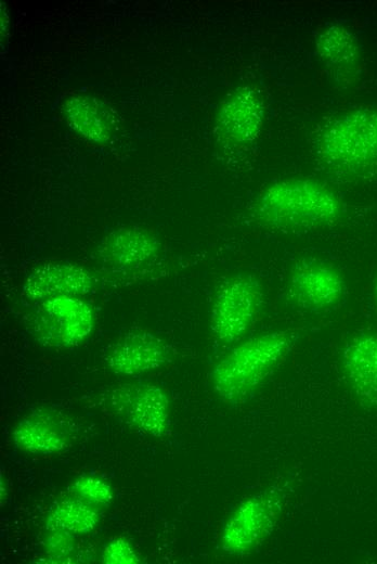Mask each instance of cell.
Wrapping results in <instances>:
<instances>
[{
    "mask_svg": "<svg viewBox=\"0 0 377 564\" xmlns=\"http://www.w3.org/2000/svg\"><path fill=\"white\" fill-rule=\"evenodd\" d=\"M342 211L337 194L307 178H288L269 184L259 195L256 214L266 226L306 230L335 222Z\"/></svg>",
    "mask_w": 377,
    "mask_h": 564,
    "instance_id": "6da1fadb",
    "label": "cell"
},
{
    "mask_svg": "<svg viewBox=\"0 0 377 564\" xmlns=\"http://www.w3.org/2000/svg\"><path fill=\"white\" fill-rule=\"evenodd\" d=\"M292 336L284 331L251 337L226 354L210 374L213 390L227 402L252 395L288 354Z\"/></svg>",
    "mask_w": 377,
    "mask_h": 564,
    "instance_id": "7a4b0ae2",
    "label": "cell"
},
{
    "mask_svg": "<svg viewBox=\"0 0 377 564\" xmlns=\"http://www.w3.org/2000/svg\"><path fill=\"white\" fill-rule=\"evenodd\" d=\"M320 154L326 164L346 171L377 162V110L355 108L336 118L322 134Z\"/></svg>",
    "mask_w": 377,
    "mask_h": 564,
    "instance_id": "3957f363",
    "label": "cell"
},
{
    "mask_svg": "<svg viewBox=\"0 0 377 564\" xmlns=\"http://www.w3.org/2000/svg\"><path fill=\"white\" fill-rule=\"evenodd\" d=\"M27 326L38 343L50 348L81 344L92 332L95 317L81 296H55L35 302Z\"/></svg>",
    "mask_w": 377,
    "mask_h": 564,
    "instance_id": "277c9868",
    "label": "cell"
},
{
    "mask_svg": "<svg viewBox=\"0 0 377 564\" xmlns=\"http://www.w3.org/2000/svg\"><path fill=\"white\" fill-rule=\"evenodd\" d=\"M263 303L260 281L249 273L223 280L214 294L210 310V329L224 343L244 336L253 324Z\"/></svg>",
    "mask_w": 377,
    "mask_h": 564,
    "instance_id": "5b68a950",
    "label": "cell"
},
{
    "mask_svg": "<svg viewBox=\"0 0 377 564\" xmlns=\"http://www.w3.org/2000/svg\"><path fill=\"white\" fill-rule=\"evenodd\" d=\"M108 402L114 413L135 430L154 437L167 434L170 426V403L167 394L157 385H119L108 394Z\"/></svg>",
    "mask_w": 377,
    "mask_h": 564,
    "instance_id": "8992f818",
    "label": "cell"
},
{
    "mask_svg": "<svg viewBox=\"0 0 377 564\" xmlns=\"http://www.w3.org/2000/svg\"><path fill=\"white\" fill-rule=\"evenodd\" d=\"M281 507L282 495L276 489L244 500L223 527L222 549L230 554H242L252 549L274 526Z\"/></svg>",
    "mask_w": 377,
    "mask_h": 564,
    "instance_id": "52a82bcc",
    "label": "cell"
},
{
    "mask_svg": "<svg viewBox=\"0 0 377 564\" xmlns=\"http://www.w3.org/2000/svg\"><path fill=\"white\" fill-rule=\"evenodd\" d=\"M288 291L297 306L318 312L339 304L346 283L335 266L323 260L302 259L290 270Z\"/></svg>",
    "mask_w": 377,
    "mask_h": 564,
    "instance_id": "ba28073f",
    "label": "cell"
},
{
    "mask_svg": "<svg viewBox=\"0 0 377 564\" xmlns=\"http://www.w3.org/2000/svg\"><path fill=\"white\" fill-rule=\"evenodd\" d=\"M169 359L167 343L144 331H132L120 336L109 348L106 363L119 375H135L157 370Z\"/></svg>",
    "mask_w": 377,
    "mask_h": 564,
    "instance_id": "9c48e42d",
    "label": "cell"
},
{
    "mask_svg": "<svg viewBox=\"0 0 377 564\" xmlns=\"http://www.w3.org/2000/svg\"><path fill=\"white\" fill-rule=\"evenodd\" d=\"M94 286V278L84 267L72 262H48L37 267L25 280L24 295L34 302L55 296H81Z\"/></svg>",
    "mask_w": 377,
    "mask_h": 564,
    "instance_id": "30bf717a",
    "label": "cell"
},
{
    "mask_svg": "<svg viewBox=\"0 0 377 564\" xmlns=\"http://www.w3.org/2000/svg\"><path fill=\"white\" fill-rule=\"evenodd\" d=\"M159 254V242L146 230L125 228L107 235L99 257L114 271H132L152 264Z\"/></svg>",
    "mask_w": 377,
    "mask_h": 564,
    "instance_id": "8fae6325",
    "label": "cell"
},
{
    "mask_svg": "<svg viewBox=\"0 0 377 564\" xmlns=\"http://www.w3.org/2000/svg\"><path fill=\"white\" fill-rule=\"evenodd\" d=\"M17 448L34 454L64 451L69 445V433L63 420L52 411L39 409L24 416L13 431Z\"/></svg>",
    "mask_w": 377,
    "mask_h": 564,
    "instance_id": "7c38bea8",
    "label": "cell"
},
{
    "mask_svg": "<svg viewBox=\"0 0 377 564\" xmlns=\"http://www.w3.org/2000/svg\"><path fill=\"white\" fill-rule=\"evenodd\" d=\"M342 367L354 393L377 405V335L353 337L343 350Z\"/></svg>",
    "mask_w": 377,
    "mask_h": 564,
    "instance_id": "4fadbf2b",
    "label": "cell"
},
{
    "mask_svg": "<svg viewBox=\"0 0 377 564\" xmlns=\"http://www.w3.org/2000/svg\"><path fill=\"white\" fill-rule=\"evenodd\" d=\"M263 106L260 97L251 88H239L224 102L219 126L225 134L240 141H251L260 132Z\"/></svg>",
    "mask_w": 377,
    "mask_h": 564,
    "instance_id": "5bb4252c",
    "label": "cell"
},
{
    "mask_svg": "<svg viewBox=\"0 0 377 564\" xmlns=\"http://www.w3.org/2000/svg\"><path fill=\"white\" fill-rule=\"evenodd\" d=\"M69 126L94 142L106 141L112 132L113 120L107 108L89 95H75L65 104Z\"/></svg>",
    "mask_w": 377,
    "mask_h": 564,
    "instance_id": "9a60e30c",
    "label": "cell"
},
{
    "mask_svg": "<svg viewBox=\"0 0 377 564\" xmlns=\"http://www.w3.org/2000/svg\"><path fill=\"white\" fill-rule=\"evenodd\" d=\"M98 523L99 514L94 507L73 496L58 500L52 505L46 527L73 535H83L92 531Z\"/></svg>",
    "mask_w": 377,
    "mask_h": 564,
    "instance_id": "2e32d148",
    "label": "cell"
},
{
    "mask_svg": "<svg viewBox=\"0 0 377 564\" xmlns=\"http://www.w3.org/2000/svg\"><path fill=\"white\" fill-rule=\"evenodd\" d=\"M316 51L326 65L337 69L350 68L360 59L356 37L342 25L325 28L316 39Z\"/></svg>",
    "mask_w": 377,
    "mask_h": 564,
    "instance_id": "e0dca14e",
    "label": "cell"
},
{
    "mask_svg": "<svg viewBox=\"0 0 377 564\" xmlns=\"http://www.w3.org/2000/svg\"><path fill=\"white\" fill-rule=\"evenodd\" d=\"M69 491L94 508L107 505L113 499L112 487L105 480L90 475L76 479Z\"/></svg>",
    "mask_w": 377,
    "mask_h": 564,
    "instance_id": "ac0fdd59",
    "label": "cell"
},
{
    "mask_svg": "<svg viewBox=\"0 0 377 564\" xmlns=\"http://www.w3.org/2000/svg\"><path fill=\"white\" fill-rule=\"evenodd\" d=\"M44 538V550L55 562L66 559L75 549L74 535L64 530L48 529Z\"/></svg>",
    "mask_w": 377,
    "mask_h": 564,
    "instance_id": "d6986e66",
    "label": "cell"
},
{
    "mask_svg": "<svg viewBox=\"0 0 377 564\" xmlns=\"http://www.w3.org/2000/svg\"><path fill=\"white\" fill-rule=\"evenodd\" d=\"M102 562L105 564H136L140 559L128 540L115 538L104 547Z\"/></svg>",
    "mask_w": 377,
    "mask_h": 564,
    "instance_id": "ffe728a7",
    "label": "cell"
},
{
    "mask_svg": "<svg viewBox=\"0 0 377 564\" xmlns=\"http://www.w3.org/2000/svg\"><path fill=\"white\" fill-rule=\"evenodd\" d=\"M374 298H375V303L377 306V277H376L375 283H374Z\"/></svg>",
    "mask_w": 377,
    "mask_h": 564,
    "instance_id": "44dd1931",
    "label": "cell"
}]
</instances>
